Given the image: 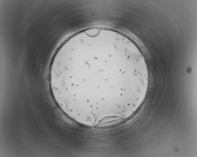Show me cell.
I'll return each mask as SVG.
<instances>
[{
    "mask_svg": "<svg viewBox=\"0 0 197 157\" xmlns=\"http://www.w3.org/2000/svg\"><path fill=\"white\" fill-rule=\"evenodd\" d=\"M118 53L110 47L93 44L75 48L51 64V92L70 106L98 109L115 102L114 76Z\"/></svg>",
    "mask_w": 197,
    "mask_h": 157,
    "instance_id": "cell-1",
    "label": "cell"
}]
</instances>
